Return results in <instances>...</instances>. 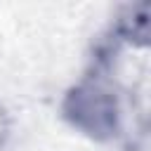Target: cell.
<instances>
[{"label": "cell", "instance_id": "obj_1", "mask_svg": "<svg viewBox=\"0 0 151 151\" xmlns=\"http://www.w3.org/2000/svg\"><path fill=\"white\" fill-rule=\"evenodd\" d=\"M61 113L71 127L94 142H111L123 132V101L111 73L92 68L64 97Z\"/></svg>", "mask_w": 151, "mask_h": 151}, {"label": "cell", "instance_id": "obj_2", "mask_svg": "<svg viewBox=\"0 0 151 151\" xmlns=\"http://www.w3.org/2000/svg\"><path fill=\"white\" fill-rule=\"evenodd\" d=\"M9 137H12V118H9L7 109L0 104V149L9 142Z\"/></svg>", "mask_w": 151, "mask_h": 151}]
</instances>
